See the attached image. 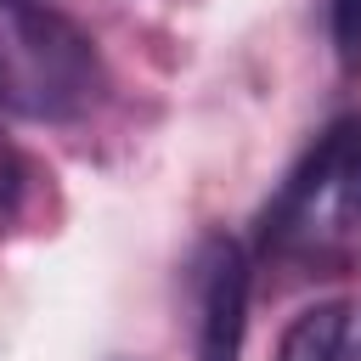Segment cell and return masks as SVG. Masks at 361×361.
<instances>
[{
  "mask_svg": "<svg viewBox=\"0 0 361 361\" xmlns=\"http://www.w3.org/2000/svg\"><path fill=\"white\" fill-rule=\"evenodd\" d=\"M96 39L45 0H0V113L62 124L102 102Z\"/></svg>",
  "mask_w": 361,
  "mask_h": 361,
  "instance_id": "obj_1",
  "label": "cell"
},
{
  "mask_svg": "<svg viewBox=\"0 0 361 361\" xmlns=\"http://www.w3.org/2000/svg\"><path fill=\"white\" fill-rule=\"evenodd\" d=\"M248 282V254L231 237H209L197 259V361H243Z\"/></svg>",
  "mask_w": 361,
  "mask_h": 361,
  "instance_id": "obj_2",
  "label": "cell"
},
{
  "mask_svg": "<svg viewBox=\"0 0 361 361\" xmlns=\"http://www.w3.org/2000/svg\"><path fill=\"white\" fill-rule=\"evenodd\" d=\"M344 338H350V305L322 299L282 327L276 361H344Z\"/></svg>",
  "mask_w": 361,
  "mask_h": 361,
  "instance_id": "obj_3",
  "label": "cell"
},
{
  "mask_svg": "<svg viewBox=\"0 0 361 361\" xmlns=\"http://www.w3.org/2000/svg\"><path fill=\"white\" fill-rule=\"evenodd\" d=\"M333 197L344 214H361V118L333 124Z\"/></svg>",
  "mask_w": 361,
  "mask_h": 361,
  "instance_id": "obj_4",
  "label": "cell"
},
{
  "mask_svg": "<svg viewBox=\"0 0 361 361\" xmlns=\"http://www.w3.org/2000/svg\"><path fill=\"white\" fill-rule=\"evenodd\" d=\"M333 39H338V56L355 68L361 62V0H333Z\"/></svg>",
  "mask_w": 361,
  "mask_h": 361,
  "instance_id": "obj_5",
  "label": "cell"
}]
</instances>
